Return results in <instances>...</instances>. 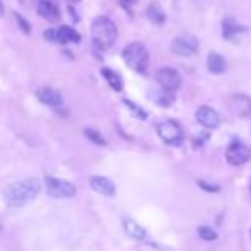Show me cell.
<instances>
[{
  "mask_svg": "<svg viewBox=\"0 0 251 251\" xmlns=\"http://www.w3.org/2000/svg\"><path fill=\"white\" fill-rule=\"evenodd\" d=\"M40 181L36 179H25V181L9 184L4 191V198L9 205L12 206H23L26 203L33 201L40 195Z\"/></svg>",
  "mask_w": 251,
  "mask_h": 251,
  "instance_id": "cell-1",
  "label": "cell"
},
{
  "mask_svg": "<svg viewBox=\"0 0 251 251\" xmlns=\"http://www.w3.org/2000/svg\"><path fill=\"white\" fill-rule=\"evenodd\" d=\"M157 95V97H151V100L155 101V103L162 105V107H169V105L174 103V93H171V91H158V93H153Z\"/></svg>",
  "mask_w": 251,
  "mask_h": 251,
  "instance_id": "cell-20",
  "label": "cell"
},
{
  "mask_svg": "<svg viewBox=\"0 0 251 251\" xmlns=\"http://www.w3.org/2000/svg\"><path fill=\"white\" fill-rule=\"evenodd\" d=\"M84 136H86L90 141H93L95 145H98V147H105V145H107L105 138L101 136L98 131H95V129H84Z\"/></svg>",
  "mask_w": 251,
  "mask_h": 251,
  "instance_id": "cell-21",
  "label": "cell"
},
{
  "mask_svg": "<svg viewBox=\"0 0 251 251\" xmlns=\"http://www.w3.org/2000/svg\"><path fill=\"white\" fill-rule=\"evenodd\" d=\"M91 36L98 49H110L117 40V28L112 19L100 16V18H95L91 23Z\"/></svg>",
  "mask_w": 251,
  "mask_h": 251,
  "instance_id": "cell-2",
  "label": "cell"
},
{
  "mask_svg": "<svg viewBox=\"0 0 251 251\" xmlns=\"http://www.w3.org/2000/svg\"><path fill=\"white\" fill-rule=\"evenodd\" d=\"M226 158L230 165H243L251 158V150L243 143H232L227 148Z\"/></svg>",
  "mask_w": 251,
  "mask_h": 251,
  "instance_id": "cell-8",
  "label": "cell"
},
{
  "mask_svg": "<svg viewBox=\"0 0 251 251\" xmlns=\"http://www.w3.org/2000/svg\"><path fill=\"white\" fill-rule=\"evenodd\" d=\"M241 31H246V29H244L241 25H237V23L234 21L232 18L224 19V23H222V35H224V38L230 40V38H234V36H236L237 33H241Z\"/></svg>",
  "mask_w": 251,
  "mask_h": 251,
  "instance_id": "cell-17",
  "label": "cell"
},
{
  "mask_svg": "<svg viewBox=\"0 0 251 251\" xmlns=\"http://www.w3.org/2000/svg\"><path fill=\"white\" fill-rule=\"evenodd\" d=\"M69 4H77V2H81V0H67Z\"/></svg>",
  "mask_w": 251,
  "mask_h": 251,
  "instance_id": "cell-28",
  "label": "cell"
},
{
  "mask_svg": "<svg viewBox=\"0 0 251 251\" xmlns=\"http://www.w3.org/2000/svg\"><path fill=\"white\" fill-rule=\"evenodd\" d=\"M81 40V35L73 29L71 26H60L57 28V43H69V42H74L77 43Z\"/></svg>",
  "mask_w": 251,
  "mask_h": 251,
  "instance_id": "cell-16",
  "label": "cell"
},
{
  "mask_svg": "<svg viewBox=\"0 0 251 251\" xmlns=\"http://www.w3.org/2000/svg\"><path fill=\"white\" fill-rule=\"evenodd\" d=\"M4 11H5V7H4V4H2V0H0V16L4 14Z\"/></svg>",
  "mask_w": 251,
  "mask_h": 251,
  "instance_id": "cell-27",
  "label": "cell"
},
{
  "mask_svg": "<svg viewBox=\"0 0 251 251\" xmlns=\"http://www.w3.org/2000/svg\"><path fill=\"white\" fill-rule=\"evenodd\" d=\"M250 237H251V230H250Z\"/></svg>",
  "mask_w": 251,
  "mask_h": 251,
  "instance_id": "cell-29",
  "label": "cell"
},
{
  "mask_svg": "<svg viewBox=\"0 0 251 251\" xmlns=\"http://www.w3.org/2000/svg\"><path fill=\"white\" fill-rule=\"evenodd\" d=\"M147 18L150 19V21L153 23V25L160 26V25H164V23H165V12L162 11L160 5L150 4L147 7Z\"/></svg>",
  "mask_w": 251,
  "mask_h": 251,
  "instance_id": "cell-18",
  "label": "cell"
},
{
  "mask_svg": "<svg viewBox=\"0 0 251 251\" xmlns=\"http://www.w3.org/2000/svg\"><path fill=\"white\" fill-rule=\"evenodd\" d=\"M157 81L162 90L174 93L181 86V74L176 69H171V67H162V69L157 71Z\"/></svg>",
  "mask_w": 251,
  "mask_h": 251,
  "instance_id": "cell-7",
  "label": "cell"
},
{
  "mask_svg": "<svg viewBox=\"0 0 251 251\" xmlns=\"http://www.w3.org/2000/svg\"><path fill=\"white\" fill-rule=\"evenodd\" d=\"M101 76L105 77V81H107L108 86H110L112 90H115V91L122 90V79L115 71L108 69V67H103V69H101Z\"/></svg>",
  "mask_w": 251,
  "mask_h": 251,
  "instance_id": "cell-19",
  "label": "cell"
},
{
  "mask_svg": "<svg viewBox=\"0 0 251 251\" xmlns=\"http://www.w3.org/2000/svg\"><path fill=\"white\" fill-rule=\"evenodd\" d=\"M250 188H251V184H250Z\"/></svg>",
  "mask_w": 251,
  "mask_h": 251,
  "instance_id": "cell-30",
  "label": "cell"
},
{
  "mask_svg": "<svg viewBox=\"0 0 251 251\" xmlns=\"http://www.w3.org/2000/svg\"><path fill=\"white\" fill-rule=\"evenodd\" d=\"M36 98L42 101L43 105H49V107H60L62 105V95L60 91H57L55 88L50 86H42L36 90Z\"/></svg>",
  "mask_w": 251,
  "mask_h": 251,
  "instance_id": "cell-9",
  "label": "cell"
},
{
  "mask_svg": "<svg viewBox=\"0 0 251 251\" xmlns=\"http://www.w3.org/2000/svg\"><path fill=\"white\" fill-rule=\"evenodd\" d=\"M198 186H200V188L205 189V191H208V193H217V191H219V186H215V184H206V182H203V181H200Z\"/></svg>",
  "mask_w": 251,
  "mask_h": 251,
  "instance_id": "cell-25",
  "label": "cell"
},
{
  "mask_svg": "<svg viewBox=\"0 0 251 251\" xmlns=\"http://www.w3.org/2000/svg\"><path fill=\"white\" fill-rule=\"evenodd\" d=\"M171 50L176 53V55L191 57V55H195L196 50H198V40L191 35L176 36L171 43Z\"/></svg>",
  "mask_w": 251,
  "mask_h": 251,
  "instance_id": "cell-6",
  "label": "cell"
},
{
  "mask_svg": "<svg viewBox=\"0 0 251 251\" xmlns=\"http://www.w3.org/2000/svg\"><path fill=\"white\" fill-rule=\"evenodd\" d=\"M206 66H208V71L212 74H222L227 71V62L220 53L212 52L206 59Z\"/></svg>",
  "mask_w": 251,
  "mask_h": 251,
  "instance_id": "cell-14",
  "label": "cell"
},
{
  "mask_svg": "<svg viewBox=\"0 0 251 251\" xmlns=\"http://www.w3.org/2000/svg\"><path fill=\"white\" fill-rule=\"evenodd\" d=\"M45 188L47 193L53 198H71V196L76 195V186L69 181H64V179H57L52 176H47L45 177Z\"/></svg>",
  "mask_w": 251,
  "mask_h": 251,
  "instance_id": "cell-4",
  "label": "cell"
},
{
  "mask_svg": "<svg viewBox=\"0 0 251 251\" xmlns=\"http://www.w3.org/2000/svg\"><path fill=\"white\" fill-rule=\"evenodd\" d=\"M124 229H126V232H127V236L133 237V239L148 241V236H147V232H145V229L140 226V224L134 222L133 219H126L124 220Z\"/></svg>",
  "mask_w": 251,
  "mask_h": 251,
  "instance_id": "cell-15",
  "label": "cell"
},
{
  "mask_svg": "<svg viewBox=\"0 0 251 251\" xmlns=\"http://www.w3.org/2000/svg\"><path fill=\"white\" fill-rule=\"evenodd\" d=\"M38 14L50 23H55L60 19V11L57 5V0H40L38 2Z\"/></svg>",
  "mask_w": 251,
  "mask_h": 251,
  "instance_id": "cell-11",
  "label": "cell"
},
{
  "mask_svg": "<svg viewBox=\"0 0 251 251\" xmlns=\"http://www.w3.org/2000/svg\"><path fill=\"white\" fill-rule=\"evenodd\" d=\"M122 57H124L126 64L134 69L136 73H147L148 64H150V55H148V50L143 43L133 42L129 45H126L122 50Z\"/></svg>",
  "mask_w": 251,
  "mask_h": 251,
  "instance_id": "cell-3",
  "label": "cell"
},
{
  "mask_svg": "<svg viewBox=\"0 0 251 251\" xmlns=\"http://www.w3.org/2000/svg\"><path fill=\"white\" fill-rule=\"evenodd\" d=\"M14 18H16V21H18L19 28H21V31L26 33V35H29V33H31V26H29V23L26 21L21 14H18V12H14Z\"/></svg>",
  "mask_w": 251,
  "mask_h": 251,
  "instance_id": "cell-23",
  "label": "cell"
},
{
  "mask_svg": "<svg viewBox=\"0 0 251 251\" xmlns=\"http://www.w3.org/2000/svg\"><path fill=\"white\" fill-rule=\"evenodd\" d=\"M124 105L127 108H129L131 112H133L134 115H136L138 119H145L147 117V112H143V110H140V107H138V105H134L133 101H129V100H124Z\"/></svg>",
  "mask_w": 251,
  "mask_h": 251,
  "instance_id": "cell-24",
  "label": "cell"
},
{
  "mask_svg": "<svg viewBox=\"0 0 251 251\" xmlns=\"http://www.w3.org/2000/svg\"><path fill=\"white\" fill-rule=\"evenodd\" d=\"M157 133L162 138V141L169 145H179L184 138L182 127L176 121H162L157 126Z\"/></svg>",
  "mask_w": 251,
  "mask_h": 251,
  "instance_id": "cell-5",
  "label": "cell"
},
{
  "mask_svg": "<svg viewBox=\"0 0 251 251\" xmlns=\"http://www.w3.org/2000/svg\"><path fill=\"white\" fill-rule=\"evenodd\" d=\"M230 107L239 117H248L251 114V100L246 95H232L230 98Z\"/></svg>",
  "mask_w": 251,
  "mask_h": 251,
  "instance_id": "cell-13",
  "label": "cell"
},
{
  "mask_svg": "<svg viewBox=\"0 0 251 251\" xmlns=\"http://www.w3.org/2000/svg\"><path fill=\"white\" fill-rule=\"evenodd\" d=\"M198 236L203 241H215L217 239V232L208 226H200L198 227Z\"/></svg>",
  "mask_w": 251,
  "mask_h": 251,
  "instance_id": "cell-22",
  "label": "cell"
},
{
  "mask_svg": "<svg viewBox=\"0 0 251 251\" xmlns=\"http://www.w3.org/2000/svg\"><path fill=\"white\" fill-rule=\"evenodd\" d=\"M196 121L201 126H205V127H208V129H215L220 122V117H219V114H217V110H213L212 107L203 105V107H200L198 110H196Z\"/></svg>",
  "mask_w": 251,
  "mask_h": 251,
  "instance_id": "cell-10",
  "label": "cell"
},
{
  "mask_svg": "<svg viewBox=\"0 0 251 251\" xmlns=\"http://www.w3.org/2000/svg\"><path fill=\"white\" fill-rule=\"evenodd\" d=\"M122 2H124V4H129V5H134V4H138V2H140V0H122Z\"/></svg>",
  "mask_w": 251,
  "mask_h": 251,
  "instance_id": "cell-26",
  "label": "cell"
},
{
  "mask_svg": "<svg viewBox=\"0 0 251 251\" xmlns=\"http://www.w3.org/2000/svg\"><path fill=\"white\" fill-rule=\"evenodd\" d=\"M90 186L93 188V191L100 193L103 196H114L115 195V184L108 177L103 176H93L90 179Z\"/></svg>",
  "mask_w": 251,
  "mask_h": 251,
  "instance_id": "cell-12",
  "label": "cell"
}]
</instances>
